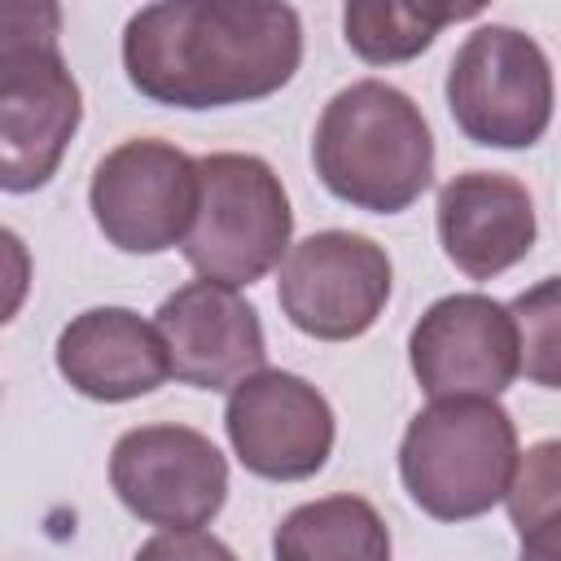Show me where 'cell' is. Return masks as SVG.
I'll list each match as a JSON object with an SVG mask.
<instances>
[{
	"label": "cell",
	"instance_id": "cell-1",
	"mask_svg": "<svg viewBox=\"0 0 561 561\" xmlns=\"http://www.w3.org/2000/svg\"><path fill=\"white\" fill-rule=\"evenodd\" d=\"M302 61V22L272 0H162L123 26L131 88L171 110H224L280 92Z\"/></svg>",
	"mask_w": 561,
	"mask_h": 561
},
{
	"label": "cell",
	"instance_id": "cell-2",
	"mask_svg": "<svg viewBox=\"0 0 561 561\" xmlns=\"http://www.w3.org/2000/svg\"><path fill=\"white\" fill-rule=\"evenodd\" d=\"M53 0H0V193L44 188L83 118Z\"/></svg>",
	"mask_w": 561,
	"mask_h": 561
},
{
	"label": "cell",
	"instance_id": "cell-3",
	"mask_svg": "<svg viewBox=\"0 0 561 561\" xmlns=\"http://www.w3.org/2000/svg\"><path fill=\"white\" fill-rule=\"evenodd\" d=\"M311 162L337 202L368 215H399L434 180V136L408 92L359 79L324 105Z\"/></svg>",
	"mask_w": 561,
	"mask_h": 561
},
{
	"label": "cell",
	"instance_id": "cell-4",
	"mask_svg": "<svg viewBox=\"0 0 561 561\" xmlns=\"http://www.w3.org/2000/svg\"><path fill=\"white\" fill-rule=\"evenodd\" d=\"M517 465V425L495 399H434L399 443V478L434 522L491 513Z\"/></svg>",
	"mask_w": 561,
	"mask_h": 561
},
{
	"label": "cell",
	"instance_id": "cell-5",
	"mask_svg": "<svg viewBox=\"0 0 561 561\" xmlns=\"http://www.w3.org/2000/svg\"><path fill=\"white\" fill-rule=\"evenodd\" d=\"M294 210L280 175L259 153L197 158V210L180 254L202 280L241 289L263 280L289 250Z\"/></svg>",
	"mask_w": 561,
	"mask_h": 561
},
{
	"label": "cell",
	"instance_id": "cell-6",
	"mask_svg": "<svg viewBox=\"0 0 561 561\" xmlns=\"http://www.w3.org/2000/svg\"><path fill=\"white\" fill-rule=\"evenodd\" d=\"M443 92L465 140L486 149H530L552 123L548 53L517 26H478L456 48Z\"/></svg>",
	"mask_w": 561,
	"mask_h": 561
},
{
	"label": "cell",
	"instance_id": "cell-7",
	"mask_svg": "<svg viewBox=\"0 0 561 561\" xmlns=\"http://www.w3.org/2000/svg\"><path fill=\"white\" fill-rule=\"evenodd\" d=\"M96 228L123 254H162L184 241L197 210V158L158 136L110 149L88 188Z\"/></svg>",
	"mask_w": 561,
	"mask_h": 561
},
{
	"label": "cell",
	"instance_id": "cell-8",
	"mask_svg": "<svg viewBox=\"0 0 561 561\" xmlns=\"http://www.w3.org/2000/svg\"><path fill=\"white\" fill-rule=\"evenodd\" d=\"M276 302L298 333L351 342L368 333L390 302V254L359 232H311L285 250Z\"/></svg>",
	"mask_w": 561,
	"mask_h": 561
},
{
	"label": "cell",
	"instance_id": "cell-9",
	"mask_svg": "<svg viewBox=\"0 0 561 561\" xmlns=\"http://www.w3.org/2000/svg\"><path fill=\"white\" fill-rule=\"evenodd\" d=\"M110 486L131 517L202 530L228 500V460L188 425H136L110 451Z\"/></svg>",
	"mask_w": 561,
	"mask_h": 561
},
{
	"label": "cell",
	"instance_id": "cell-10",
	"mask_svg": "<svg viewBox=\"0 0 561 561\" xmlns=\"http://www.w3.org/2000/svg\"><path fill=\"white\" fill-rule=\"evenodd\" d=\"M224 430L237 460L267 482H302L320 473L337 438L329 399L280 368H259L228 390Z\"/></svg>",
	"mask_w": 561,
	"mask_h": 561
},
{
	"label": "cell",
	"instance_id": "cell-11",
	"mask_svg": "<svg viewBox=\"0 0 561 561\" xmlns=\"http://www.w3.org/2000/svg\"><path fill=\"white\" fill-rule=\"evenodd\" d=\"M408 359L430 399H495L522 373L513 311L486 294H447L412 324Z\"/></svg>",
	"mask_w": 561,
	"mask_h": 561
},
{
	"label": "cell",
	"instance_id": "cell-12",
	"mask_svg": "<svg viewBox=\"0 0 561 561\" xmlns=\"http://www.w3.org/2000/svg\"><path fill=\"white\" fill-rule=\"evenodd\" d=\"M153 329L171 373L197 390H232L267 359L259 311L237 289L215 280H188L167 294Z\"/></svg>",
	"mask_w": 561,
	"mask_h": 561
},
{
	"label": "cell",
	"instance_id": "cell-13",
	"mask_svg": "<svg viewBox=\"0 0 561 561\" xmlns=\"http://www.w3.org/2000/svg\"><path fill=\"white\" fill-rule=\"evenodd\" d=\"M535 232V202L513 175L465 171L438 188V241L469 280H491L522 263Z\"/></svg>",
	"mask_w": 561,
	"mask_h": 561
},
{
	"label": "cell",
	"instance_id": "cell-14",
	"mask_svg": "<svg viewBox=\"0 0 561 561\" xmlns=\"http://www.w3.org/2000/svg\"><path fill=\"white\" fill-rule=\"evenodd\" d=\"M57 373L96 403L153 394L167 377V351L149 320L131 307H88L57 333Z\"/></svg>",
	"mask_w": 561,
	"mask_h": 561
},
{
	"label": "cell",
	"instance_id": "cell-15",
	"mask_svg": "<svg viewBox=\"0 0 561 561\" xmlns=\"http://www.w3.org/2000/svg\"><path fill=\"white\" fill-rule=\"evenodd\" d=\"M272 561H390V530L364 495H324L280 517Z\"/></svg>",
	"mask_w": 561,
	"mask_h": 561
},
{
	"label": "cell",
	"instance_id": "cell-16",
	"mask_svg": "<svg viewBox=\"0 0 561 561\" xmlns=\"http://www.w3.org/2000/svg\"><path fill=\"white\" fill-rule=\"evenodd\" d=\"M482 4H399V0H351L342 9V31L355 57L368 66L412 61L434 44V35L460 18H478Z\"/></svg>",
	"mask_w": 561,
	"mask_h": 561
},
{
	"label": "cell",
	"instance_id": "cell-17",
	"mask_svg": "<svg viewBox=\"0 0 561 561\" xmlns=\"http://www.w3.org/2000/svg\"><path fill=\"white\" fill-rule=\"evenodd\" d=\"M557 486H561V447L552 438L517 456L508 478V513L522 535V561H557Z\"/></svg>",
	"mask_w": 561,
	"mask_h": 561
},
{
	"label": "cell",
	"instance_id": "cell-18",
	"mask_svg": "<svg viewBox=\"0 0 561 561\" xmlns=\"http://www.w3.org/2000/svg\"><path fill=\"white\" fill-rule=\"evenodd\" d=\"M513 324H517V351H522V368L539 381V386H557V280L548 276L539 289L522 294L513 307Z\"/></svg>",
	"mask_w": 561,
	"mask_h": 561
},
{
	"label": "cell",
	"instance_id": "cell-19",
	"mask_svg": "<svg viewBox=\"0 0 561 561\" xmlns=\"http://www.w3.org/2000/svg\"><path fill=\"white\" fill-rule=\"evenodd\" d=\"M136 561H237V552L206 530H158L140 543Z\"/></svg>",
	"mask_w": 561,
	"mask_h": 561
},
{
	"label": "cell",
	"instance_id": "cell-20",
	"mask_svg": "<svg viewBox=\"0 0 561 561\" xmlns=\"http://www.w3.org/2000/svg\"><path fill=\"white\" fill-rule=\"evenodd\" d=\"M31 294V250L26 241L0 224V324H9Z\"/></svg>",
	"mask_w": 561,
	"mask_h": 561
}]
</instances>
